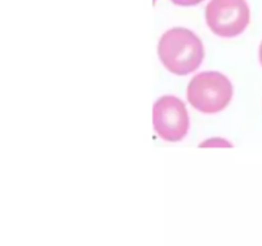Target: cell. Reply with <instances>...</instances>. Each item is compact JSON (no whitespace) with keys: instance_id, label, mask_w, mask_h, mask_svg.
<instances>
[{"instance_id":"cell-1","label":"cell","mask_w":262,"mask_h":246,"mask_svg":"<svg viewBox=\"0 0 262 246\" xmlns=\"http://www.w3.org/2000/svg\"><path fill=\"white\" fill-rule=\"evenodd\" d=\"M159 56L169 72L184 76L196 71L204 60V45L199 36L183 27L171 28L159 41Z\"/></svg>"},{"instance_id":"cell-2","label":"cell","mask_w":262,"mask_h":246,"mask_svg":"<svg viewBox=\"0 0 262 246\" xmlns=\"http://www.w3.org/2000/svg\"><path fill=\"white\" fill-rule=\"evenodd\" d=\"M233 97L232 82L220 72L207 71L196 74L187 89L192 107L205 114H215L228 107Z\"/></svg>"},{"instance_id":"cell-3","label":"cell","mask_w":262,"mask_h":246,"mask_svg":"<svg viewBox=\"0 0 262 246\" xmlns=\"http://www.w3.org/2000/svg\"><path fill=\"white\" fill-rule=\"evenodd\" d=\"M205 18L215 35L235 37L250 23V7L246 0H210Z\"/></svg>"},{"instance_id":"cell-4","label":"cell","mask_w":262,"mask_h":246,"mask_svg":"<svg viewBox=\"0 0 262 246\" xmlns=\"http://www.w3.org/2000/svg\"><path fill=\"white\" fill-rule=\"evenodd\" d=\"M152 123L163 140L177 142L184 138L189 128V117L184 102L173 95L161 96L154 104Z\"/></svg>"},{"instance_id":"cell-5","label":"cell","mask_w":262,"mask_h":246,"mask_svg":"<svg viewBox=\"0 0 262 246\" xmlns=\"http://www.w3.org/2000/svg\"><path fill=\"white\" fill-rule=\"evenodd\" d=\"M232 146L233 144L230 141L222 137H212L200 144V148H232Z\"/></svg>"},{"instance_id":"cell-6","label":"cell","mask_w":262,"mask_h":246,"mask_svg":"<svg viewBox=\"0 0 262 246\" xmlns=\"http://www.w3.org/2000/svg\"><path fill=\"white\" fill-rule=\"evenodd\" d=\"M204 0H171L176 5H181V7H192V5H197L202 3Z\"/></svg>"},{"instance_id":"cell-7","label":"cell","mask_w":262,"mask_h":246,"mask_svg":"<svg viewBox=\"0 0 262 246\" xmlns=\"http://www.w3.org/2000/svg\"><path fill=\"white\" fill-rule=\"evenodd\" d=\"M258 55H260V61H261V66H262V43L260 45V53H258Z\"/></svg>"}]
</instances>
